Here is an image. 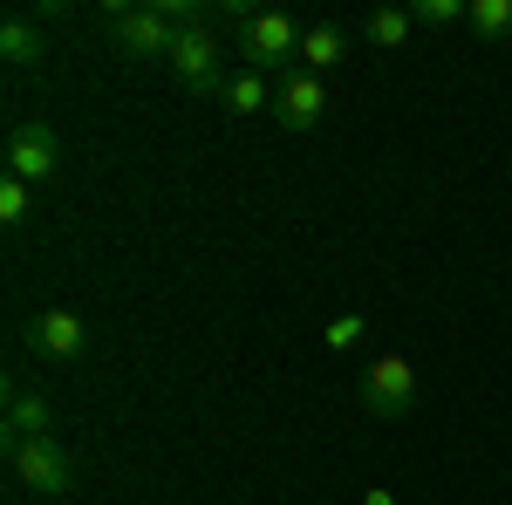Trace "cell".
I'll return each mask as SVG.
<instances>
[{"instance_id":"obj_6","label":"cell","mask_w":512,"mask_h":505,"mask_svg":"<svg viewBox=\"0 0 512 505\" xmlns=\"http://www.w3.org/2000/svg\"><path fill=\"white\" fill-rule=\"evenodd\" d=\"M110 35L130 62H171V48H178V21L164 14V7H123L117 21H110Z\"/></svg>"},{"instance_id":"obj_1","label":"cell","mask_w":512,"mask_h":505,"mask_svg":"<svg viewBox=\"0 0 512 505\" xmlns=\"http://www.w3.org/2000/svg\"><path fill=\"white\" fill-rule=\"evenodd\" d=\"M0 164H7V178H21V185H48V178L62 171V137H55V123L21 117L7 130V144H0Z\"/></svg>"},{"instance_id":"obj_5","label":"cell","mask_w":512,"mask_h":505,"mask_svg":"<svg viewBox=\"0 0 512 505\" xmlns=\"http://www.w3.org/2000/svg\"><path fill=\"white\" fill-rule=\"evenodd\" d=\"M171 76L178 89H192V96H226V62H219V41L212 28H178V48H171Z\"/></svg>"},{"instance_id":"obj_10","label":"cell","mask_w":512,"mask_h":505,"mask_svg":"<svg viewBox=\"0 0 512 505\" xmlns=\"http://www.w3.org/2000/svg\"><path fill=\"white\" fill-rule=\"evenodd\" d=\"M0 55H7V69H35V62H48V35H41L35 14H14V21L0 28Z\"/></svg>"},{"instance_id":"obj_15","label":"cell","mask_w":512,"mask_h":505,"mask_svg":"<svg viewBox=\"0 0 512 505\" xmlns=\"http://www.w3.org/2000/svg\"><path fill=\"white\" fill-rule=\"evenodd\" d=\"M28 212H35V185L0 178V226H7V233H21V226H28Z\"/></svg>"},{"instance_id":"obj_12","label":"cell","mask_w":512,"mask_h":505,"mask_svg":"<svg viewBox=\"0 0 512 505\" xmlns=\"http://www.w3.org/2000/svg\"><path fill=\"white\" fill-rule=\"evenodd\" d=\"M335 62H349V28H335V21L301 28V69L321 76V69H335Z\"/></svg>"},{"instance_id":"obj_7","label":"cell","mask_w":512,"mask_h":505,"mask_svg":"<svg viewBox=\"0 0 512 505\" xmlns=\"http://www.w3.org/2000/svg\"><path fill=\"white\" fill-rule=\"evenodd\" d=\"M21 342H28L41 362H76V355L89 349V328H82V314H69V308H41V314H28Z\"/></svg>"},{"instance_id":"obj_4","label":"cell","mask_w":512,"mask_h":505,"mask_svg":"<svg viewBox=\"0 0 512 505\" xmlns=\"http://www.w3.org/2000/svg\"><path fill=\"white\" fill-rule=\"evenodd\" d=\"M7 465H14V478H21L28 492H41V499H62V492L76 485V465H69V451H62L55 437H21V444H7Z\"/></svg>"},{"instance_id":"obj_11","label":"cell","mask_w":512,"mask_h":505,"mask_svg":"<svg viewBox=\"0 0 512 505\" xmlns=\"http://www.w3.org/2000/svg\"><path fill=\"white\" fill-rule=\"evenodd\" d=\"M274 96H280V82L274 76H260V69H239L233 82H226V117H260V110H274Z\"/></svg>"},{"instance_id":"obj_14","label":"cell","mask_w":512,"mask_h":505,"mask_svg":"<svg viewBox=\"0 0 512 505\" xmlns=\"http://www.w3.org/2000/svg\"><path fill=\"white\" fill-rule=\"evenodd\" d=\"M410 28H417L410 7H376V14H369V41H376V48H403Z\"/></svg>"},{"instance_id":"obj_13","label":"cell","mask_w":512,"mask_h":505,"mask_svg":"<svg viewBox=\"0 0 512 505\" xmlns=\"http://www.w3.org/2000/svg\"><path fill=\"white\" fill-rule=\"evenodd\" d=\"M465 28H472L478 41H506L512 35V0H472Z\"/></svg>"},{"instance_id":"obj_16","label":"cell","mask_w":512,"mask_h":505,"mask_svg":"<svg viewBox=\"0 0 512 505\" xmlns=\"http://www.w3.org/2000/svg\"><path fill=\"white\" fill-rule=\"evenodd\" d=\"M410 14H417V28H451V21H465L472 7H465V0H417Z\"/></svg>"},{"instance_id":"obj_8","label":"cell","mask_w":512,"mask_h":505,"mask_svg":"<svg viewBox=\"0 0 512 505\" xmlns=\"http://www.w3.org/2000/svg\"><path fill=\"white\" fill-rule=\"evenodd\" d=\"M321 117H328V89H321V76L294 69V76L280 82V96H274V123L280 130H315Z\"/></svg>"},{"instance_id":"obj_2","label":"cell","mask_w":512,"mask_h":505,"mask_svg":"<svg viewBox=\"0 0 512 505\" xmlns=\"http://www.w3.org/2000/svg\"><path fill=\"white\" fill-rule=\"evenodd\" d=\"M355 396H362V410L383 417V424H390V417H410V403H417V362H410V355H376V362L362 369V389H355Z\"/></svg>"},{"instance_id":"obj_9","label":"cell","mask_w":512,"mask_h":505,"mask_svg":"<svg viewBox=\"0 0 512 505\" xmlns=\"http://www.w3.org/2000/svg\"><path fill=\"white\" fill-rule=\"evenodd\" d=\"M21 437H55V403L28 383H7V444Z\"/></svg>"},{"instance_id":"obj_17","label":"cell","mask_w":512,"mask_h":505,"mask_svg":"<svg viewBox=\"0 0 512 505\" xmlns=\"http://www.w3.org/2000/svg\"><path fill=\"white\" fill-rule=\"evenodd\" d=\"M362 328H369L362 314H335V321L321 328V342H328V349H355V342H362Z\"/></svg>"},{"instance_id":"obj_3","label":"cell","mask_w":512,"mask_h":505,"mask_svg":"<svg viewBox=\"0 0 512 505\" xmlns=\"http://www.w3.org/2000/svg\"><path fill=\"white\" fill-rule=\"evenodd\" d=\"M239 55H246V69L274 76L287 62H301V28L287 14H246L239 21Z\"/></svg>"},{"instance_id":"obj_18","label":"cell","mask_w":512,"mask_h":505,"mask_svg":"<svg viewBox=\"0 0 512 505\" xmlns=\"http://www.w3.org/2000/svg\"><path fill=\"white\" fill-rule=\"evenodd\" d=\"M362 505H396V492H362Z\"/></svg>"}]
</instances>
